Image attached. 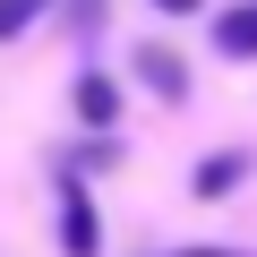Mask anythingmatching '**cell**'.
<instances>
[{"instance_id": "6da1fadb", "label": "cell", "mask_w": 257, "mask_h": 257, "mask_svg": "<svg viewBox=\"0 0 257 257\" xmlns=\"http://www.w3.org/2000/svg\"><path fill=\"white\" fill-rule=\"evenodd\" d=\"M214 52L257 60V0H240V9H223V18H214Z\"/></svg>"}, {"instance_id": "7a4b0ae2", "label": "cell", "mask_w": 257, "mask_h": 257, "mask_svg": "<svg viewBox=\"0 0 257 257\" xmlns=\"http://www.w3.org/2000/svg\"><path fill=\"white\" fill-rule=\"evenodd\" d=\"M94 240H103V223H94L86 189H69V206H60V248H69V257H94Z\"/></svg>"}, {"instance_id": "3957f363", "label": "cell", "mask_w": 257, "mask_h": 257, "mask_svg": "<svg viewBox=\"0 0 257 257\" xmlns=\"http://www.w3.org/2000/svg\"><path fill=\"white\" fill-rule=\"evenodd\" d=\"M138 77H146V86H155L163 103H180V94H189V69H180V60H172L163 43H146V52H138Z\"/></svg>"}, {"instance_id": "277c9868", "label": "cell", "mask_w": 257, "mask_h": 257, "mask_svg": "<svg viewBox=\"0 0 257 257\" xmlns=\"http://www.w3.org/2000/svg\"><path fill=\"white\" fill-rule=\"evenodd\" d=\"M111 111H120L111 77H77V120H86V128H111Z\"/></svg>"}, {"instance_id": "5b68a950", "label": "cell", "mask_w": 257, "mask_h": 257, "mask_svg": "<svg viewBox=\"0 0 257 257\" xmlns=\"http://www.w3.org/2000/svg\"><path fill=\"white\" fill-rule=\"evenodd\" d=\"M240 172H248V155H206V163H197V197H223Z\"/></svg>"}, {"instance_id": "8992f818", "label": "cell", "mask_w": 257, "mask_h": 257, "mask_svg": "<svg viewBox=\"0 0 257 257\" xmlns=\"http://www.w3.org/2000/svg\"><path fill=\"white\" fill-rule=\"evenodd\" d=\"M43 9H52V0H0V43H9V35H26Z\"/></svg>"}, {"instance_id": "52a82bcc", "label": "cell", "mask_w": 257, "mask_h": 257, "mask_svg": "<svg viewBox=\"0 0 257 257\" xmlns=\"http://www.w3.org/2000/svg\"><path fill=\"white\" fill-rule=\"evenodd\" d=\"M94 18H103V0H77V26H94Z\"/></svg>"}, {"instance_id": "ba28073f", "label": "cell", "mask_w": 257, "mask_h": 257, "mask_svg": "<svg viewBox=\"0 0 257 257\" xmlns=\"http://www.w3.org/2000/svg\"><path fill=\"white\" fill-rule=\"evenodd\" d=\"M155 9H172V18H189V9H197V0H155Z\"/></svg>"}, {"instance_id": "9c48e42d", "label": "cell", "mask_w": 257, "mask_h": 257, "mask_svg": "<svg viewBox=\"0 0 257 257\" xmlns=\"http://www.w3.org/2000/svg\"><path fill=\"white\" fill-rule=\"evenodd\" d=\"M172 257H223V248H172Z\"/></svg>"}]
</instances>
